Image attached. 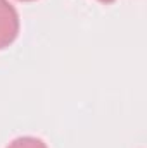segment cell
I'll return each instance as SVG.
<instances>
[{
    "label": "cell",
    "instance_id": "cell-1",
    "mask_svg": "<svg viewBox=\"0 0 147 148\" xmlns=\"http://www.w3.org/2000/svg\"><path fill=\"white\" fill-rule=\"evenodd\" d=\"M17 35H19L17 10L7 0H0V50L14 43Z\"/></svg>",
    "mask_w": 147,
    "mask_h": 148
},
{
    "label": "cell",
    "instance_id": "cell-2",
    "mask_svg": "<svg viewBox=\"0 0 147 148\" xmlns=\"http://www.w3.org/2000/svg\"><path fill=\"white\" fill-rule=\"evenodd\" d=\"M7 148H47L45 141L35 136H21L9 143Z\"/></svg>",
    "mask_w": 147,
    "mask_h": 148
},
{
    "label": "cell",
    "instance_id": "cell-3",
    "mask_svg": "<svg viewBox=\"0 0 147 148\" xmlns=\"http://www.w3.org/2000/svg\"><path fill=\"white\" fill-rule=\"evenodd\" d=\"M99 2H102V3H112L114 0H99Z\"/></svg>",
    "mask_w": 147,
    "mask_h": 148
},
{
    "label": "cell",
    "instance_id": "cell-4",
    "mask_svg": "<svg viewBox=\"0 0 147 148\" xmlns=\"http://www.w3.org/2000/svg\"><path fill=\"white\" fill-rule=\"evenodd\" d=\"M21 2H35V0H21Z\"/></svg>",
    "mask_w": 147,
    "mask_h": 148
}]
</instances>
